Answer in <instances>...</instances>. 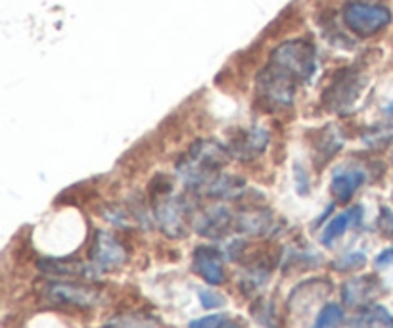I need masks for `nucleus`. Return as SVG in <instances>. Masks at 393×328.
<instances>
[{
  "instance_id": "f257e3e1",
  "label": "nucleus",
  "mask_w": 393,
  "mask_h": 328,
  "mask_svg": "<svg viewBox=\"0 0 393 328\" xmlns=\"http://www.w3.org/2000/svg\"><path fill=\"white\" fill-rule=\"evenodd\" d=\"M315 71L313 46L304 41H292L278 46L273 54V62L261 75V87L275 102H292L295 81L309 79Z\"/></svg>"
},
{
  "instance_id": "f03ea898",
  "label": "nucleus",
  "mask_w": 393,
  "mask_h": 328,
  "mask_svg": "<svg viewBox=\"0 0 393 328\" xmlns=\"http://www.w3.org/2000/svg\"><path fill=\"white\" fill-rule=\"evenodd\" d=\"M343 19L348 27L361 37H368L378 33L380 29H384L392 21L390 10L384 6H372V4H349L343 10Z\"/></svg>"
},
{
  "instance_id": "7ed1b4c3",
  "label": "nucleus",
  "mask_w": 393,
  "mask_h": 328,
  "mask_svg": "<svg viewBox=\"0 0 393 328\" xmlns=\"http://www.w3.org/2000/svg\"><path fill=\"white\" fill-rule=\"evenodd\" d=\"M48 302L73 305V307H92L98 302V290L92 286L73 283H48L43 288Z\"/></svg>"
},
{
  "instance_id": "20e7f679",
  "label": "nucleus",
  "mask_w": 393,
  "mask_h": 328,
  "mask_svg": "<svg viewBox=\"0 0 393 328\" xmlns=\"http://www.w3.org/2000/svg\"><path fill=\"white\" fill-rule=\"evenodd\" d=\"M90 258H92V263L102 271H114L125 263L127 254L125 248L117 242L114 234L100 231L96 232Z\"/></svg>"
},
{
  "instance_id": "39448f33",
  "label": "nucleus",
  "mask_w": 393,
  "mask_h": 328,
  "mask_svg": "<svg viewBox=\"0 0 393 328\" xmlns=\"http://www.w3.org/2000/svg\"><path fill=\"white\" fill-rule=\"evenodd\" d=\"M194 269L207 284L219 286L224 283L223 259L221 254L211 246H200L194 252Z\"/></svg>"
},
{
  "instance_id": "423d86ee",
  "label": "nucleus",
  "mask_w": 393,
  "mask_h": 328,
  "mask_svg": "<svg viewBox=\"0 0 393 328\" xmlns=\"http://www.w3.org/2000/svg\"><path fill=\"white\" fill-rule=\"evenodd\" d=\"M378 292V283L372 276H361V278H353L343 284V303L349 307H357V305H365L368 303Z\"/></svg>"
},
{
  "instance_id": "0eeeda50",
  "label": "nucleus",
  "mask_w": 393,
  "mask_h": 328,
  "mask_svg": "<svg viewBox=\"0 0 393 328\" xmlns=\"http://www.w3.org/2000/svg\"><path fill=\"white\" fill-rule=\"evenodd\" d=\"M363 183H365V173L363 171H359V169L341 171V173L334 175V178H332V196L338 202H349Z\"/></svg>"
},
{
  "instance_id": "6e6552de",
  "label": "nucleus",
  "mask_w": 393,
  "mask_h": 328,
  "mask_svg": "<svg viewBox=\"0 0 393 328\" xmlns=\"http://www.w3.org/2000/svg\"><path fill=\"white\" fill-rule=\"evenodd\" d=\"M161 229L169 236H180L184 232V207L179 202H165L158 207Z\"/></svg>"
},
{
  "instance_id": "1a4fd4ad",
  "label": "nucleus",
  "mask_w": 393,
  "mask_h": 328,
  "mask_svg": "<svg viewBox=\"0 0 393 328\" xmlns=\"http://www.w3.org/2000/svg\"><path fill=\"white\" fill-rule=\"evenodd\" d=\"M41 271L50 273V275H65V276H90L92 267H87L81 261H67V259H45L39 263Z\"/></svg>"
},
{
  "instance_id": "9d476101",
  "label": "nucleus",
  "mask_w": 393,
  "mask_h": 328,
  "mask_svg": "<svg viewBox=\"0 0 393 328\" xmlns=\"http://www.w3.org/2000/svg\"><path fill=\"white\" fill-rule=\"evenodd\" d=\"M361 213H363L361 207H353V209H349V212L341 213L338 217H334V219L326 225V229L322 231L321 236L322 244H324V246H332L334 240H338L343 232L348 231V227L351 223L361 219Z\"/></svg>"
},
{
  "instance_id": "9b49d317",
  "label": "nucleus",
  "mask_w": 393,
  "mask_h": 328,
  "mask_svg": "<svg viewBox=\"0 0 393 328\" xmlns=\"http://www.w3.org/2000/svg\"><path fill=\"white\" fill-rule=\"evenodd\" d=\"M355 328H393L392 313L380 305L367 307L355 320Z\"/></svg>"
},
{
  "instance_id": "f8f14e48",
  "label": "nucleus",
  "mask_w": 393,
  "mask_h": 328,
  "mask_svg": "<svg viewBox=\"0 0 393 328\" xmlns=\"http://www.w3.org/2000/svg\"><path fill=\"white\" fill-rule=\"evenodd\" d=\"M229 212L223 209V207H217L211 213H206V217L202 219V223L198 225V232H202L204 236H211V238H217L224 232V229L229 227Z\"/></svg>"
},
{
  "instance_id": "ddd939ff",
  "label": "nucleus",
  "mask_w": 393,
  "mask_h": 328,
  "mask_svg": "<svg viewBox=\"0 0 393 328\" xmlns=\"http://www.w3.org/2000/svg\"><path fill=\"white\" fill-rule=\"evenodd\" d=\"M341 322H343V309L338 303H328L319 313L313 328H340Z\"/></svg>"
},
{
  "instance_id": "4468645a",
  "label": "nucleus",
  "mask_w": 393,
  "mask_h": 328,
  "mask_svg": "<svg viewBox=\"0 0 393 328\" xmlns=\"http://www.w3.org/2000/svg\"><path fill=\"white\" fill-rule=\"evenodd\" d=\"M367 263V258H365V254H348V256H343L341 259H338L336 263H334V269H338V271H357L361 267H365Z\"/></svg>"
},
{
  "instance_id": "2eb2a0df",
  "label": "nucleus",
  "mask_w": 393,
  "mask_h": 328,
  "mask_svg": "<svg viewBox=\"0 0 393 328\" xmlns=\"http://www.w3.org/2000/svg\"><path fill=\"white\" fill-rule=\"evenodd\" d=\"M224 320H226L224 315L215 313V315H207V317H202V319L192 320L188 328H223Z\"/></svg>"
},
{
  "instance_id": "dca6fc26",
  "label": "nucleus",
  "mask_w": 393,
  "mask_h": 328,
  "mask_svg": "<svg viewBox=\"0 0 393 328\" xmlns=\"http://www.w3.org/2000/svg\"><path fill=\"white\" fill-rule=\"evenodd\" d=\"M200 302L206 309H215V307H221L224 303V298L221 294L211 292V290H202L200 292Z\"/></svg>"
},
{
  "instance_id": "f3484780",
  "label": "nucleus",
  "mask_w": 393,
  "mask_h": 328,
  "mask_svg": "<svg viewBox=\"0 0 393 328\" xmlns=\"http://www.w3.org/2000/svg\"><path fill=\"white\" fill-rule=\"evenodd\" d=\"M393 265V248L382 252L378 258H376V267H392Z\"/></svg>"
},
{
  "instance_id": "a211bd4d",
  "label": "nucleus",
  "mask_w": 393,
  "mask_h": 328,
  "mask_svg": "<svg viewBox=\"0 0 393 328\" xmlns=\"http://www.w3.org/2000/svg\"><path fill=\"white\" fill-rule=\"evenodd\" d=\"M380 225H382V231L385 234H390V229H393V215L387 209L382 212V219H380Z\"/></svg>"
},
{
  "instance_id": "6ab92c4d",
  "label": "nucleus",
  "mask_w": 393,
  "mask_h": 328,
  "mask_svg": "<svg viewBox=\"0 0 393 328\" xmlns=\"http://www.w3.org/2000/svg\"><path fill=\"white\" fill-rule=\"evenodd\" d=\"M229 328H240V327H238V325H231V327H229Z\"/></svg>"
},
{
  "instance_id": "aec40b11",
  "label": "nucleus",
  "mask_w": 393,
  "mask_h": 328,
  "mask_svg": "<svg viewBox=\"0 0 393 328\" xmlns=\"http://www.w3.org/2000/svg\"><path fill=\"white\" fill-rule=\"evenodd\" d=\"M390 112H393V104H392V106H390Z\"/></svg>"
}]
</instances>
